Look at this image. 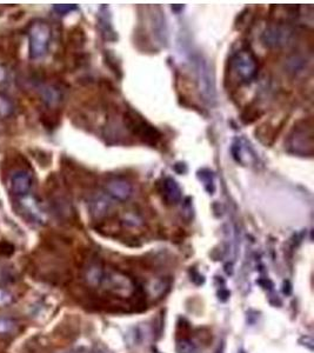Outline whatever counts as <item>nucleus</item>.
I'll list each match as a JSON object with an SVG mask.
<instances>
[{
  "label": "nucleus",
  "mask_w": 314,
  "mask_h": 353,
  "mask_svg": "<svg viewBox=\"0 0 314 353\" xmlns=\"http://www.w3.org/2000/svg\"><path fill=\"white\" fill-rule=\"evenodd\" d=\"M32 186H33V175L26 169H19L11 175L10 190L16 197L23 198L28 196Z\"/></svg>",
  "instance_id": "obj_6"
},
{
  "label": "nucleus",
  "mask_w": 314,
  "mask_h": 353,
  "mask_svg": "<svg viewBox=\"0 0 314 353\" xmlns=\"http://www.w3.org/2000/svg\"><path fill=\"white\" fill-rule=\"evenodd\" d=\"M303 139L305 140H313V132H312V125L306 126H298L294 129V134L289 138V147L293 148V151L295 152V153L299 154H312L313 147L308 146V145H306L303 143Z\"/></svg>",
  "instance_id": "obj_7"
},
{
  "label": "nucleus",
  "mask_w": 314,
  "mask_h": 353,
  "mask_svg": "<svg viewBox=\"0 0 314 353\" xmlns=\"http://www.w3.org/2000/svg\"><path fill=\"white\" fill-rule=\"evenodd\" d=\"M101 286H104L105 289L112 292L113 295L122 297V298L132 296L136 291V284L132 279L120 272H109V273L105 272Z\"/></svg>",
  "instance_id": "obj_5"
},
{
  "label": "nucleus",
  "mask_w": 314,
  "mask_h": 353,
  "mask_svg": "<svg viewBox=\"0 0 314 353\" xmlns=\"http://www.w3.org/2000/svg\"><path fill=\"white\" fill-rule=\"evenodd\" d=\"M16 113V105L10 95L0 92V119L5 120L13 116Z\"/></svg>",
  "instance_id": "obj_13"
},
{
  "label": "nucleus",
  "mask_w": 314,
  "mask_h": 353,
  "mask_svg": "<svg viewBox=\"0 0 314 353\" xmlns=\"http://www.w3.org/2000/svg\"><path fill=\"white\" fill-rule=\"evenodd\" d=\"M78 7L76 5H54L53 6V10H54L55 13H58L59 16H65V14H69L73 11H76Z\"/></svg>",
  "instance_id": "obj_19"
},
{
  "label": "nucleus",
  "mask_w": 314,
  "mask_h": 353,
  "mask_svg": "<svg viewBox=\"0 0 314 353\" xmlns=\"http://www.w3.org/2000/svg\"><path fill=\"white\" fill-rule=\"evenodd\" d=\"M11 78L10 70L9 67L4 64H0V86H4V85L9 84Z\"/></svg>",
  "instance_id": "obj_20"
},
{
  "label": "nucleus",
  "mask_w": 314,
  "mask_h": 353,
  "mask_svg": "<svg viewBox=\"0 0 314 353\" xmlns=\"http://www.w3.org/2000/svg\"><path fill=\"white\" fill-rule=\"evenodd\" d=\"M123 120H125V125L127 126V129L134 136H138L141 140H144L145 143L155 145L160 139V132L157 129H154L150 123H147L146 120L143 119V116H140L138 113L133 111L126 112L125 115H123Z\"/></svg>",
  "instance_id": "obj_3"
},
{
  "label": "nucleus",
  "mask_w": 314,
  "mask_h": 353,
  "mask_svg": "<svg viewBox=\"0 0 314 353\" xmlns=\"http://www.w3.org/2000/svg\"><path fill=\"white\" fill-rule=\"evenodd\" d=\"M18 323L11 318L0 317V335H10L16 333Z\"/></svg>",
  "instance_id": "obj_16"
},
{
  "label": "nucleus",
  "mask_w": 314,
  "mask_h": 353,
  "mask_svg": "<svg viewBox=\"0 0 314 353\" xmlns=\"http://www.w3.org/2000/svg\"><path fill=\"white\" fill-rule=\"evenodd\" d=\"M14 303V297L6 288L0 287V307H7Z\"/></svg>",
  "instance_id": "obj_18"
},
{
  "label": "nucleus",
  "mask_w": 314,
  "mask_h": 353,
  "mask_svg": "<svg viewBox=\"0 0 314 353\" xmlns=\"http://www.w3.org/2000/svg\"><path fill=\"white\" fill-rule=\"evenodd\" d=\"M109 206H111V205H109V203H107V200H106L102 196L94 197L93 199L90 201L91 213L93 214L95 218L104 217L106 212L108 211Z\"/></svg>",
  "instance_id": "obj_14"
},
{
  "label": "nucleus",
  "mask_w": 314,
  "mask_h": 353,
  "mask_svg": "<svg viewBox=\"0 0 314 353\" xmlns=\"http://www.w3.org/2000/svg\"><path fill=\"white\" fill-rule=\"evenodd\" d=\"M41 98L42 100L46 102V105L53 106V105H56L60 100H61V93H60V91L56 87L47 85V86L42 87Z\"/></svg>",
  "instance_id": "obj_15"
},
{
  "label": "nucleus",
  "mask_w": 314,
  "mask_h": 353,
  "mask_svg": "<svg viewBox=\"0 0 314 353\" xmlns=\"http://www.w3.org/2000/svg\"><path fill=\"white\" fill-rule=\"evenodd\" d=\"M19 212L27 219H31L35 222L42 221L40 208L35 204L33 198H28L27 196L19 198Z\"/></svg>",
  "instance_id": "obj_10"
},
{
  "label": "nucleus",
  "mask_w": 314,
  "mask_h": 353,
  "mask_svg": "<svg viewBox=\"0 0 314 353\" xmlns=\"http://www.w3.org/2000/svg\"><path fill=\"white\" fill-rule=\"evenodd\" d=\"M292 37V31L287 26L282 25H273L267 27L263 34V41L267 46H282L287 44Z\"/></svg>",
  "instance_id": "obj_8"
},
{
  "label": "nucleus",
  "mask_w": 314,
  "mask_h": 353,
  "mask_svg": "<svg viewBox=\"0 0 314 353\" xmlns=\"http://www.w3.org/2000/svg\"><path fill=\"white\" fill-rule=\"evenodd\" d=\"M194 70L197 74V83L198 88L201 97L208 104H214L215 102V83L213 72H212L210 64L207 60L204 59L203 55L197 54L192 58Z\"/></svg>",
  "instance_id": "obj_2"
},
{
  "label": "nucleus",
  "mask_w": 314,
  "mask_h": 353,
  "mask_svg": "<svg viewBox=\"0 0 314 353\" xmlns=\"http://www.w3.org/2000/svg\"><path fill=\"white\" fill-rule=\"evenodd\" d=\"M105 191L109 197L119 201H125L132 194V186L121 178H112L105 184Z\"/></svg>",
  "instance_id": "obj_9"
},
{
  "label": "nucleus",
  "mask_w": 314,
  "mask_h": 353,
  "mask_svg": "<svg viewBox=\"0 0 314 353\" xmlns=\"http://www.w3.org/2000/svg\"><path fill=\"white\" fill-rule=\"evenodd\" d=\"M232 67L242 83H249L256 78L258 72L256 55L248 49H240L233 55Z\"/></svg>",
  "instance_id": "obj_4"
},
{
  "label": "nucleus",
  "mask_w": 314,
  "mask_h": 353,
  "mask_svg": "<svg viewBox=\"0 0 314 353\" xmlns=\"http://www.w3.org/2000/svg\"><path fill=\"white\" fill-rule=\"evenodd\" d=\"M105 272L102 270L101 266L94 264L87 267L86 272H85V280L92 287H98L101 285L102 278H104Z\"/></svg>",
  "instance_id": "obj_12"
},
{
  "label": "nucleus",
  "mask_w": 314,
  "mask_h": 353,
  "mask_svg": "<svg viewBox=\"0 0 314 353\" xmlns=\"http://www.w3.org/2000/svg\"><path fill=\"white\" fill-rule=\"evenodd\" d=\"M28 56L32 60L41 59L47 54L52 40V28L47 21L37 19L32 21L27 31Z\"/></svg>",
  "instance_id": "obj_1"
},
{
  "label": "nucleus",
  "mask_w": 314,
  "mask_h": 353,
  "mask_svg": "<svg viewBox=\"0 0 314 353\" xmlns=\"http://www.w3.org/2000/svg\"><path fill=\"white\" fill-rule=\"evenodd\" d=\"M176 352L178 353H196L197 347L192 341L189 339H182L176 345Z\"/></svg>",
  "instance_id": "obj_17"
},
{
  "label": "nucleus",
  "mask_w": 314,
  "mask_h": 353,
  "mask_svg": "<svg viewBox=\"0 0 314 353\" xmlns=\"http://www.w3.org/2000/svg\"><path fill=\"white\" fill-rule=\"evenodd\" d=\"M162 197H164L165 201L167 204H176L181 199V190L174 179L172 178H166L162 182V190H161Z\"/></svg>",
  "instance_id": "obj_11"
}]
</instances>
